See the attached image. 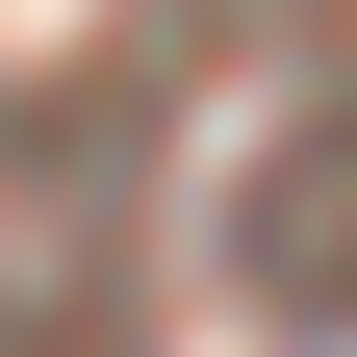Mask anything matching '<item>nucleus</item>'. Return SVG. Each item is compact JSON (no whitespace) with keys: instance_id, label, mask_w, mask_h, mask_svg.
<instances>
[{"instance_id":"1","label":"nucleus","mask_w":357,"mask_h":357,"mask_svg":"<svg viewBox=\"0 0 357 357\" xmlns=\"http://www.w3.org/2000/svg\"><path fill=\"white\" fill-rule=\"evenodd\" d=\"M230 281H255V306H306V332L357 306V102L255 153V204H230Z\"/></svg>"}]
</instances>
